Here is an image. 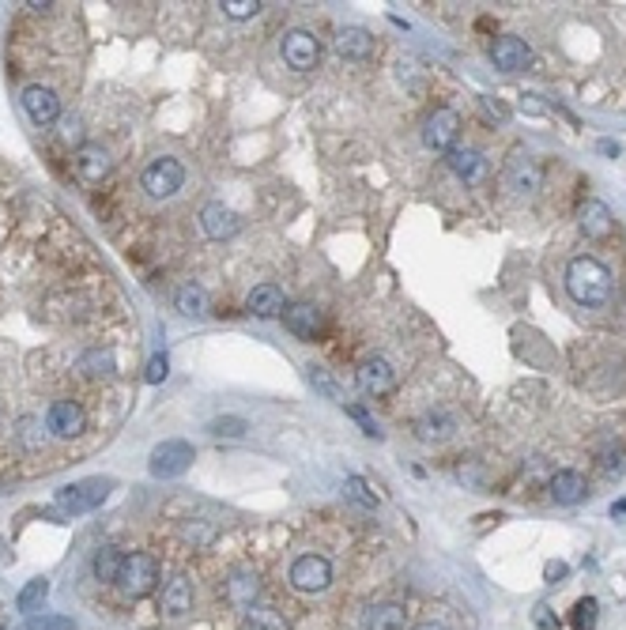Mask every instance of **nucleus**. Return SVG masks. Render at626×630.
I'll return each instance as SVG.
<instances>
[{"instance_id": "1", "label": "nucleus", "mask_w": 626, "mask_h": 630, "mask_svg": "<svg viewBox=\"0 0 626 630\" xmlns=\"http://www.w3.org/2000/svg\"><path fill=\"white\" fill-rule=\"evenodd\" d=\"M566 291L577 306H603L612 299V272L596 257H574L566 264Z\"/></svg>"}, {"instance_id": "2", "label": "nucleus", "mask_w": 626, "mask_h": 630, "mask_svg": "<svg viewBox=\"0 0 626 630\" xmlns=\"http://www.w3.org/2000/svg\"><path fill=\"white\" fill-rule=\"evenodd\" d=\"M114 491V479H79V483H69V487L57 491V502H53V517H76V514H91L98 510L106 495Z\"/></svg>"}, {"instance_id": "3", "label": "nucleus", "mask_w": 626, "mask_h": 630, "mask_svg": "<svg viewBox=\"0 0 626 630\" xmlns=\"http://www.w3.org/2000/svg\"><path fill=\"white\" fill-rule=\"evenodd\" d=\"M155 581H159V562L152 555H143V551L124 555L121 574H117V589L124 597H148L155 589Z\"/></svg>"}, {"instance_id": "4", "label": "nucleus", "mask_w": 626, "mask_h": 630, "mask_svg": "<svg viewBox=\"0 0 626 630\" xmlns=\"http://www.w3.org/2000/svg\"><path fill=\"white\" fill-rule=\"evenodd\" d=\"M46 431L53 438H79L87 431V408L72 396H60V401H50L46 408Z\"/></svg>"}, {"instance_id": "5", "label": "nucleus", "mask_w": 626, "mask_h": 630, "mask_svg": "<svg viewBox=\"0 0 626 630\" xmlns=\"http://www.w3.org/2000/svg\"><path fill=\"white\" fill-rule=\"evenodd\" d=\"M193 446L189 442H181V438H170V442H162L152 449V476L155 479H174V476H185L193 465Z\"/></svg>"}, {"instance_id": "6", "label": "nucleus", "mask_w": 626, "mask_h": 630, "mask_svg": "<svg viewBox=\"0 0 626 630\" xmlns=\"http://www.w3.org/2000/svg\"><path fill=\"white\" fill-rule=\"evenodd\" d=\"M143 189H148V197H155V200H162V197H174L178 189L185 185V166L178 162V159H170V155H162V159H155L148 171H143Z\"/></svg>"}, {"instance_id": "7", "label": "nucleus", "mask_w": 626, "mask_h": 630, "mask_svg": "<svg viewBox=\"0 0 626 630\" xmlns=\"http://www.w3.org/2000/svg\"><path fill=\"white\" fill-rule=\"evenodd\" d=\"M280 53L287 60V69H295V72H309L313 65L321 60V42L313 38L309 31L295 27V31H287L283 42H280Z\"/></svg>"}, {"instance_id": "8", "label": "nucleus", "mask_w": 626, "mask_h": 630, "mask_svg": "<svg viewBox=\"0 0 626 630\" xmlns=\"http://www.w3.org/2000/svg\"><path fill=\"white\" fill-rule=\"evenodd\" d=\"M456 133H461V114L449 110V107H437L423 125V144L430 152H453Z\"/></svg>"}, {"instance_id": "9", "label": "nucleus", "mask_w": 626, "mask_h": 630, "mask_svg": "<svg viewBox=\"0 0 626 630\" xmlns=\"http://www.w3.org/2000/svg\"><path fill=\"white\" fill-rule=\"evenodd\" d=\"M328 581H332V566L325 555H299L290 562V585L299 593H321L328 589Z\"/></svg>"}, {"instance_id": "10", "label": "nucleus", "mask_w": 626, "mask_h": 630, "mask_svg": "<svg viewBox=\"0 0 626 630\" xmlns=\"http://www.w3.org/2000/svg\"><path fill=\"white\" fill-rule=\"evenodd\" d=\"M354 382H359V389L370 396H385L396 385V370L389 359H382V355H370V359H363L359 370H354Z\"/></svg>"}, {"instance_id": "11", "label": "nucleus", "mask_w": 626, "mask_h": 630, "mask_svg": "<svg viewBox=\"0 0 626 630\" xmlns=\"http://www.w3.org/2000/svg\"><path fill=\"white\" fill-rule=\"evenodd\" d=\"M491 60H494V69H502V72H520L532 65V46L517 34H502V38H494Z\"/></svg>"}, {"instance_id": "12", "label": "nucleus", "mask_w": 626, "mask_h": 630, "mask_svg": "<svg viewBox=\"0 0 626 630\" xmlns=\"http://www.w3.org/2000/svg\"><path fill=\"white\" fill-rule=\"evenodd\" d=\"M502 181H506V189H513V193H525V197L536 193L539 189V162L529 152H513L506 171H502Z\"/></svg>"}, {"instance_id": "13", "label": "nucleus", "mask_w": 626, "mask_h": 630, "mask_svg": "<svg viewBox=\"0 0 626 630\" xmlns=\"http://www.w3.org/2000/svg\"><path fill=\"white\" fill-rule=\"evenodd\" d=\"M23 110H27V117L34 125L46 129V125H53L60 117V98H57V91L41 88V83H31V88L23 91Z\"/></svg>"}, {"instance_id": "14", "label": "nucleus", "mask_w": 626, "mask_h": 630, "mask_svg": "<svg viewBox=\"0 0 626 630\" xmlns=\"http://www.w3.org/2000/svg\"><path fill=\"white\" fill-rule=\"evenodd\" d=\"M283 325H287V332H295L299 340H313V336H321L325 318L313 302H290L283 310Z\"/></svg>"}, {"instance_id": "15", "label": "nucleus", "mask_w": 626, "mask_h": 630, "mask_svg": "<svg viewBox=\"0 0 626 630\" xmlns=\"http://www.w3.org/2000/svg\"><path fill=\"white\" fill-rule=\"evenodd\" d=\"M72 162H76V174H79L83 181H91V185L110 174V155H106V148H102V144H79L76 155H72Z\"/></svg>"}, {"instance_id": "16", "label": "nucleus", "mask_w": 626, "mask_h": 630, "mask_svg": "<svg viewBox=\"0 0 626 630\" xmlns=\"http://www.w3.org/2000/svg\"><path fill=\"white\" fill-rule=\"evenodd\" d=\"M548 491H551V498L558 502V506H577V502L589 495L585 476L574 472V468H558V472L551 476V483H548Z\"/></svg>"}, {"instance_id": "17", "label": "nucleus", "mask_w": 626, "mask_h": 630, "mask_svg": "<svg viewBox=\"0 0 626 630\" xmlns=\"http://www.w3.org/2000/svg\"><path fill=\"white\" fill-rule=\"evenodd\" d=\"M200 230H204L207 238L223 242V238H231L235 230H238V216H235L226 204H204V212H200Z\"/></svg>"}, {"instance_id": "18", "label": "nucleus", "mask_w": 626, "mask_h": 630, "mask_svg": "<svg viewBox=\"0 0 626 630\" xmlns=\"http://www.w3.org/2000/svg\"><path fill=\"white\" fill-rule=\"evenodd\" d=\"M245 310L253 313V318H280V313L287 310V299H283V291L276 283H261V287L249 291Z\"/></svg>"}, {"instance_id": "19", "label": "nucleus", "mask_w": 626, "mask_h": 630, "mask_svg": "<svg viewBox=\"0 0 626 630\" xmlns=\"http://www.w3.org/2000/svg\"><path fill=\"white\" fill-rule=\"evenodd\" d=\"M336 53L344 60H370L373 57V34L366 27H344L336 34Z\"/></svg>"}, {"instance_id": "20", "label": "nucleus", "mask_w": 626, "mask_h": 630, "mask_svg": "<svg viewBox=\"0 0 626 630\" xmlns=\"http://www.w3.org/2000/svg\"><path fill=\"white\" fill-rule=\"evenodd\" d=\"M446 162H449V171H453L456 178H465L468 185H475V181H483V178H487V162H483V155L472 152V148H453V152H446Z\"/></svg>"}, {"instance_id": "21", "label": "nucleus", "mask_w": 626, "mask_h": 630, "mask_svg": "<svg viewBox=\"0 0 626 630\" xmlns=\"http://www.w3.org/2000/svg\"><path fill=\"white\" fill-rule=\"evenodd\" d=\"M159 607H162V612L166 616H185V612H189V607H193V585H189V578H170V581H166V589H162V600H159Z\"/></svg>"}, {"instance_id": "22", "label": "nucleus", "mask_w": 626, "mask_h": 630, "mask_svg": "<svg viewBox=\"0 0 626 630\" xmlns=\"http://www.w3.org/2000/svg\"><path fill=\"white\" fill-rule=\"evenodd\" d=\"M257 597H261V581H257V574H249V570H238V574H231V581H226V600H231L235 607H253L257 604Z\"/></svg>"}, {"instance_id": "23", "label": "nucleus", "mask_w": 626, "mask_h": 630, "mask_svg": "<svg viewBox=\"0 0 626 630\" xmlns=\"http://www.w3.org/2000/svg\"><path fill=\"white\" fill-rule=\"evenodd\" d=\"M612 212H608V204L603 200H585V208H581V230H585L589 238H608L612 235Z\"/></svg>"}, {"instance_id": "24", "label": "nucleus", "mask_w": 626, "mask_h": 630, "mask_svg": "<svg viewBox=\"0 0 626 630\" xmlns=\"http://www.w3.org/2000/svg\"><path fill=\"white\" fill-rule=\"evenodd\" d=\"M404 607L400 604H373L363 612V630H400Z\"/></svg>"}, {"instance_id": "25", "label": "nucleus", "mask_w": 626, "mask_h": 630, "mask_svg": "<svg viewBox=\"0 0 626 630\" xmlns=\"http://www.w3.org/2000/svg\"><path fill=\"white\" fill-rule=\"evenodd\" d=\"M174 302H178L181 313H189V318H204V313L212 310V302H207V291H204L200 283H185V287H178Z\"/></svg>"}, {"instance_id": "26", "label": "nucleus", "mask_w": 626, "mask_h": 630, "mask_svg": "<svg viewBox=\"0 0 626 630\" xmlns=\"http://www.w3.org/2000/svg\"><path fill=\"white\" fill-rule=\"evenodd\" d=\"M242 630H287V616L276 612V607H261L253 604L242 619Z\"/></svg>"}, {"instance_id": "27", "label": "nucleus", "mask_w": 626, "mask_h": 630, "mask_svg": "<svg viewBox=\"0 0 626 630\" xmlns=\"http://www.w3.org/2000/svg\"><path fill=\"white\" fill-rule=\"evenodd\" d=\"M121 562H124V555L117 551V548H110V543H106V548H98L95 551V578L98 581H114L117 585V574H121Z\"/></svg>"}, {"instance_id": "28", "label": "nucleus", "mask_w": 626, "mask_h": 630, "mask_svg": "<svg viewBox=\"0 0 626 630\" xmlns=\"http://www.w3.org/2000/svg\"><path fill=\"white\" fill-rule=\"evenodd\" d=\"M46 597H50V581L46 578H34V581H27L23 589H19L15 607H19V612H34V607L46 604Z\"/></svg>"}, {"instance_id": "29", "label": "nucleus", "mask_w": 626, "mask_h": 630, "mask_svg": "<svg viewBox=\"0 0 626 630\" xmlns=\"http://www.w3.org/2000/svg\"><path fill=\"white\" fill-rule=\"evenodd\" d=\"M596 619H600V604L593 597L574 604V612H570V626L574 630H596Z\"/></svg>"}, {"instance_id": "30", "label": "nucleus", "mask_w": 626, "mask_h": 630, "mask_svg": "<svg viewBox=\"0 0 626 630\" xmlns=\"http://www.w3.org/2000/svg\"><path fill=\"white\" fill-rule=\"evenodd\" d=\"M344 495H347L351 502H359L363 510H373V506H378V495H373L370 483L359 479V476H344Z\"/></svg>"}, {"instance_id": "31", "label": "nucleus", "mask_w": 626, "mask_h": 630, "mask_svg": "<svg viewBox=\"0 0 626 630\" xmlns=\"http://www.w3.org/2000/svg\"><path fill=\"white\" fill-rule=\"evenodd\" d=\"M453 434V419L449 415H427L419 423V438L423 442H442V438Z\"/></svg>"}, {"instance_id": "32", "label": "nucleus", "mask_w": 626, "mask_h": 630, "mask_svg": "<svg viewBox=\"0 0 626 630\" xmlns=\"http://www.w3.org/2000/svg\"><path fill=\"white\" fill-rule=\"evenodd\" d=\"M207 431H212L216 438H242L249 431V423H245V419H238V415H223V419H212Z\"/></svg>"}, {"instance_id": "33", "label": "nucleus", "mask_w": 626, "mask_h": 630, "mask_svg": "<svg viewBox=\"0 0 626 630\" xmlns=\"http://www.w3.org/2000/svg\"><path fill=\"white\" fill-rule=\"evenodd\" d=\"M223 15H231V19H249V15H257L261 12V0H223Z\"/></svg>"}, {"instance_id": "34", "label": "nucleus", "mask_w": 626, "mask_h": 630, "mask_svg": "<svg viewBox=\"0 0 626 630\" xmlns=\"http://www.w3.org/2000/svg\"><path fill=\"white\" fill-rule=\"evenodd\" d=\"M344 412H347V415L354 419V423H359V427H363V434H366V438H373V442H378V438H382V431H378V423H373V419L366 415V408H359V404H347Z\"/></svg>"}, {"instance_id": "35", "label": "nucleus", "mask_w": 626, "mask_h": 630, "mask_svg": "<svg viewBox=\"0 0 626 630\" xmlns=\"http://www.w3.org/2000/svg\"><path fill=\"white\" fill-rule=\"evenodd\" d=\"M166 374H170V363H166V355H152V359H148V370H143V382H148V385H159V382H166Z\"/></svg>"}, {"instance_id": "36", "label": "nucleus", "mask_w": 626, "mask_h": 630, "mask_svg": "<svg viewBox=\"0 0 626 630\" xmlns=\"http://www.w3.org/2000/svg\"><path fill=\"white\" fill-rule=\"evenodd\" d=\"M23 630H76V623L65 616H41V619H31Z\"/></svg>"}, {"instance_id": "37", "label": "nucleus", "mask_w": 626, "mask_h": 630, "mask_svg": "<svg viewBox=\"0 0 626 630\" xmlns=\"http://www.w3.org/2000/svg\"><path fill=\"white\" fill-rule=\"evenodd\" d=\"M532 619H536V626H539V630H558V619L551 616V607H548V604H539Z\"/></svg>"}, {"instance_id": "38", "label": "nucleus", "mask_w": 626, "mask_h": 630, "mask_svg": "<svg viewBox=\"0 0 626 630\" xmlns=\"http://www.w3.org/2000/svg\"><path fill=\"white\" fill-rule=\"evenodd\" d=\"M566 574H570V566H566V562H548V566H544V578H548L551 585H555V581H562Z\"/></svg>"}, {"instance_id": "39", "label": "nucleus", "mask_w": 626, "mask_h": 630, "mask_svg": "<svg viewBox=\"0 0 626 630\" xmlns=\"http://www.w3.org/2000/svg\"><path fill=\"white\" fill-rule=\"evenodd\" d=\"M309 382H313V385H318L321 393H328V396H336V389H332V385H328V377L321 374V366H309Z\"/></svg>"}, {"instance_id": "40", "label": "nucleus", "mask_w": 626, "mask_h": 630, "mask_svg": "<svg viewBox=\"0 0 626 630\" xmlns=\"http://www.w3.org/2000/svg\"><path fill=\"white\" fill-rule=\"evenodd\" d=\"M65 140H79V121L76 117H65Z\"/></svg>"}, {"instance_id": "41", "label": "nucleus", "mask_w": 626, "mask_h": 630, "mask_svg": "<svg viewBox=\"0 0 626 630\" xmlns=\"http://www.w3.org/2000/svg\"><path fill=\"white\" fill-rule=\"evenodd\" d=\"M411 630H449L446 623H434V619H427V623H415Z\"/></svg>"}, {"instance_id": "42", "label": "nucleus", "mask_w": 626, "mask_h": 630, "mask_svg": "<svg viewBox=\"0 0 626 630\" xmlns=\"http://www.w3.org/2000/svg\"><path fill=\"white\" fill-rule=\"evenodd\" d=\"M600 152H603V155H619V144H612V140H603V144H600Z\"/></svg>"}, {"instance_id": "43", "label": "nucleus", "mask_w": 626, "mask_h": 630, "mask_svg": "<svg viewBox=\"0 0 626 630\" xmlns=\"http://www.w3.org/2000/svg\"><path fill=\"white\" fill-rule=\"evenodd\" d=\"M612 514H615V517H626V498H622V502H615Z\"/></svg>"}, {"instance_id": "44", "label": "nucleus", "mask_w": 626, "mask_h": 630, "mask_svg": "<svg viewBox=\"0 0 626 630\" xmlns=\"http://www.w3.org/2000/svg\"><path fill=\"white\" fill-rule=\"evenodd\" d=\"M0 630H5V626H0Z\"/></svg>"}]
</instances>
